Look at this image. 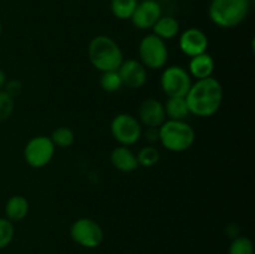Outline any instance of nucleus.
<instances>
[{
    "label": "nucleus",
    "instance_id": "nucleus-22",
    "mask_svg": "<svg viewBox=\"0 0 255 254\" xmlns=\"http://www.w3.org/2000/svg\"><path fill=\"white\" fill-rule=\"evenodd\" d=\"M100 85H101L104 91L110 92V94L119 91V90L124 86L117 70H115V71L102 72L101 79H100Z\"/></svg>",
    "mask_w": 255,
    "mask_h": 254
},
{
    "label": "nucleus",
    "instance_id": "nucleus-11",
    "mask_svg": "<svg viewBox=\"0 0 255 254\" xmlns=\"http://www.w3.org/2000/svg\"><path fill=\"white\" fill-rule=\"evenodd\" d=\"M179 49L184 55L189 57L197 56L203 52H207L208 49L209 40L206 32L202 31L197 27H189L184 30L179 37Z\"/></svg>",
    "mask_w": 255,
    "mask_h": 254
},
{
    "label": "nucleus",
    "instance_id": "nucleus-13",
    "mask_svg": "<svg viewBox=\"0 0 255 254\" xmlns=\"http://www.w3.org/2000/svg\"><path fill=\"white\" fill-rule=\"evenodd\" d=\"M138 121L146 127H161L167 120L164 105L156 99H147L139 105Z\"/></svg>",
    "mask_w": 255,
    "mask_h": 254
},
{
    "label": "nucleus",
    "instance_id": "nucleus-15",
    "mask_svg": "<svg viewBox=\"0 0 255 254\" xmlns=\"http://www.w3.org/2000/svg\"><path fill=\"white\" fill-rule=\"evenodd\" d=\"M188 70L191 77H194L196 80L208 79V77L213 76V72L216 70V62H214L212 55L203 52V54L191 57Z\"/></svg>",
    "mask_w": 255,
    "mask_h": 254
},
{
    "label": "nucleus",
    "instance_id": "nucleus-14",
    "mask_svg": "<svg viewBox=\"0 0 255 254\" xmlns=\"http://www.w3.org/2000/svg\"><path fill=\"white\" fill-rule=\"evenodd\" d=\"M111 163L117 171L124 172V173H131L138 168V162L137 156L128 148L127 146H121L112 149L111 152Z\"/></svg>",
    "mask_w": 255,
    "mask_h": 254
},
{
    "label": "nucleus",
    "instance_id": "nucleus-20",
    "mask_svg": "<svg viewBox=\"0 0 255 254\" xmlns=\"http://www.w3.org/2000/svg\"><path fill=\"white\" fill-rule=\"evenodd\" d=\"M50 139H51L55 147L69 148V147H71L75 142V132L72 131L70 127L60 126L52 131Z\"/></svg>",
    "mask_w": 255,
    "mask_h": 254
},
{
    "label": "nucleus",
    "instance_id": "nucleus-12",
    "mask_svg": "<svg viewBox=\"0 0 255 254\" xmlns=\"http://www.w3.org/2000/svg\"><path fill=\"white\" fill-rule=\"evenodd\" d=\"M117 71L122 84L129 89H141L147 82V69L138 60H124Z\"/></svg>",
    "mask_w": 255,
    "mask_h": 254
},
{
    "label": "nucleus",
    "instance_id": "nucleus-19",
    "mask_svg": "<svg viewBox=\"0 0 255 254\" xmlns=\"http://www.w3.org/2000/svg\"><path fill=\"white\" fill-rule=\"evenodd\" d=\"M138 0H111V12L120 20H129L136 10Z\"/></svg>",
    "mask_w": 255,
    "mask_h": 254
},
{
    "label": "nucleus",
    "instance_id": "nucleus-10",
    "mask_svg": "<svg viewBox=\"0 0 255 254\" xmlns=\"http://www.w3.org/2000/svg\"><path fill=\"white\" fill-rule=\"evenodd\" d=\"M162 16V7L157 0L138 1L131 21L133 26L139 30H149L154 26L159 17Z\"/></svg>",
    "mask_w": 255,
    "mask_h": 254
},
{
    "label": "nucleus",
    "instance_id": "nucleus-28",
    "mask_svg": "<svg viewBox=\"0 0 255 254\" xmlns=\"http://www.w3.org/2000/svg\"><path fill=\"white\" fill-rule=\"evenodd\" d=\"M6 80H7L6 74H5V72L0 69V91H1V90H4L5 84H6Z\"/></svg>",
    "mask_w": 255,
    "mask_h": 254
},
{
    "label": "nucleus",
    "instance_id": "nucleus-18",
    "mask_svg": "<svg viewBox=\"0 0 255 254\" xmlns=\"http://www.w3.org/2000/svg\"><path fill=\"white\" fill-rule=\"evenodd\" d=\"M153 30V34L156 36L161 37L162 40H172L178 35L179 32V22L176 17L173 16H161L158 19V21L154 24V26L152 27Z\"/></svg>",
    "mask_w": 255,
    "mask_h": 254
},
{
    "label": "nucleus",
    "instance_id": "nucleus-2",
    "mask_svg": "<svg viewBox=\"0 0 255 254\" xmlns=\"http://www.w3.org/2000/svg\"><path fill=\"white\" fill-rule=\"evenodd\" d=\"M87 54L92 66L101 72L119 70L124 61L121 47L112 37L107 35L95 36L90 41Z\"/></svg>",
    "mask_w": 255,
    "mask_h": 254
},
{
    "label": "nucleus",
    "instance_id": "nucleus-24",
    "mask_svg": "<svg viewBox=\"0 0 255 254\" xmlns=\"http://www.w3.org/2000/svg\"><path fill=\"white\" fill-rule=\"evenodd\" d=\"M14 223L7 218H0V249L6 248L14 239Z\"/></svg>",
    "mask_w": 255,
    "mask_h": 254
},
{
    "label": "nucleus",
    "instance_id": "nucleus-6",
    "mask_svg": "<svg viewBox=\"0 0 255 254\" xmlns=\"http://www.w3.org/2000/svg\"><path fill=\"white\" fill-rule=\"evenodd\" d=\"M111 134L121 146H132L142 137V125L138 119L129 114H120L111 121Z\"/></svg>",
    "mask_w": 255,
    "mask_h": 254
},
{
    "label": "nucleus",
    "instance_id": "nucleus-3",
    "mask_svg": "<svg viewBox=\"0 0 255 254\" xmlns=\"http://www.w3.org/2000/svg\"><path fill=\"white\" fill-rule=\"evenodd\" d=\"M249 11L251 0H211L208 16L218 27L232 29L241 25Z\"/></svg>",
    "mask_w": 255,
    "mask_h": 254
},
{
    "label": "nucleus",
    "instance_id": "nucleus-29",
    "mask_svg": "<svg viewBox=\"0 0 255 254\" xmlns=\"http://www.w3.org/2000/svg\"><path fill=\"white\" fill-rule=\"evenodd\" d=\"M1 32H2V25L1 22H0V35H1Z\"/></svg>",
    "mask_w": 255,
    "mask_h": 254
},
{
    "label": "nucleus",
    "instance_id": "nucleus-4",
    "mask_svg": "<svg viewBox=\"0 0 255 254\" xmlns=\"http://www.w3.org/2000/svg\"><path fill=\"white\" fill-rule=\"evenodd\" d=\"M196 141L193 127L186 121L166 120L159 127V142L171 152H184L191 148Z\"/></svg>",
    "mask_w": 255,
    "mask_h": 254
},
{
    "label": "nucleus",
    "instance_id": "nucleus-23",
    "mask_svg": "<svg viewBox=\"0 0 255 254\" xmlns=\"http://www.w3.org/2000/svg\"><path fill=\"white\" fill-rule=\"evenodd\" d=\"M228 254H254V244L248 237H236L229 246Z\"/></svg>",
    "mask_w": 255,
    "mask_h": 254
},
{
    "label": "nucleus",
    "instance_id": "nucleus-21",
    "mask_svg": "<svg viewBox=\"0 0 255 254\" xmlns=\"http://www.w3.org/2000/svg\"><path fill=\"white\" fill-rule=\"evenodd\" d=\"M136 156L138 166L149 168V167H153L158 163L161 154H159V151L154 146H146L139 149Z\"/></svg>",
    "mask_w": 255,
    "mask_h": 254
},
{
    "label": "nucleus",
    "instance_id": "nucleus-1",
    "mask_svg": "<svg viewBox=\"0 0 255 254\" xmlns=\"http://www.w3.org/2000/svg\"><path fill=\"white\" fill-rule=\"evenodd\" d=\"M223 86L216 77L196 80L186 96L189 112L198 117H211L219 111L223 102Z\"/></svg>",
    "mask_w": 255,
    "mask_h": 254
},
{
    "label": "nucleus",
    "instance_id": "nucleus-27",
    "mask_svg": "<svg viewBox=\"0 0 255 254\" xmlns=\"http://www.w3.org/2000/svg\"><path fill=\"white\" fill-rule=\"evenodd\" d=\"M144 137L149 143L159 142V127H147L144 132Z\"/></svg>",
    "mask_w": 255,
    "mask_h": 254
},
{
    "label": "nucleus",
    "instance_id": "nucleus-30",
    "mask_svg": "<svg viewBox=\"0 0 255 254\" xmlns=\"http://www.w3.org/2000/svg\"><path fill=\"white\" fill-rule=\"evenodd\" d=\"M138 1H146V0H138Z\"/></svg>",
    "mask_w": 255,
    "mask_h": 254
},
{
    "label": "nucleus",
    "instance_id": "nucleus-26",
    "mask_svg": "<svg viewBox=\"0 0 255 254\" xmlns=\"http://www.w3.org/2000/svg\"><path fill=\"white\" fill-rule=\"evenodd\" d=\"M24 90V85L20 80L17 79H11V80H6V84L4 86V91L9 95L10 97L15 99V97L20 96Z\"/></svg>",
    "mask_w": 255,
    "mask_h": 254
},
{
    "label": "nucleus",
    "instance_id": "nucleus-17",
    "mask_svg": "<svg viewBox=\"0 0 255 254\" xmlns=\"http://www.w3.org/2000/svg\"><path fill=\"white\" fill-rule=\"evenodd\" d=\"M164 105L166 117L173 121H184L191 115L186 97H168Z\"/></svg>",
    "mask_w": 255,
    "mask_h": 254
},
{
    "label": "nucleus",
    "instance_id": "nucleus-9",
    "mask_svg": "<svg viewBox=\"0 0 255 254\" xmlns=\"http://www.w3.org/2000/svg\"><path fill=\"white\" fill-rule=\"evenodd\" d=\"M192 84L191 75L181 66H169L162 72V91L168 97H186Z\"/></svg>",
    "mask_w": 255,
    "mask_h": 254
},
{
    "label": "nucleus",
    "instance_id": "nucleus-5",
    "mask_svg": "<svg viewBox=\"0 0 255 254\" xmlns=\"http://www.w3.org/2000/svg\"><path fill=\"white\" fill-rule=\"evenodd\" d=\"M139 61L146 69L161 70L168 61V47L164 40L148 34L139 41L138 45Z\"/></svg>",
    "mask_w": 255,
    "mask_h": 254
},
{
    "label": "nucleus",
    "instance_id": "nucleus-8",
    "mask_svg": "<svg viewBox=\"0 0 255 254\" xmlns=\"http://www.w3.org/2000/svg\"><path fill=\"white\" fill-rule=\"evenodd\" d=\"M55 148L50 137L36 136L29 139L24 148V158L32 168H42L51 162Z\"/></svg>",
    "mask_w": 255,
    "mask_h": 254
},
{
    "label": "nucleus",
    "instance_id": "nucleus-25",
    "mask_svg": "<svg viewBox=\"0 0 255 254\" xmlns=\"http://www.w3.org/2000/svg\"><path fill=\"white\" fill-rule=\"evenodd\" d=\"M15 102L12 97H10L4 90L0 91V122H4L11 117L14 112Z\"/></svg>",
    "mask_w": 255,
    "mask_h": 254
},
{
    "label": "nucleus",
    "instance_id": "nucleus-16",
    "mask_svg": "<svg viewBox=\"0 0 255 254\" xmlns=\"http://www.w3.org/2000/svg\"><path fill=\"white\" fill-rule=\"evenodd\" d=\"M29 201L21 194H15L7 199L5 204V218L10 222H20L26 218L29 213Z\"/></svg>",
    "mask_w": 255,
    "mask_h": 254
},
{
    "label": "nucleus",
    "instance_id": "nucleus-7",
    "mask_svg": "<svg viewBox=\"0 0 255 254\" xmlns=\"http://www.w3.org/2000/svg\"><path fill=\"white\" fill-rule=\"evenodd\" d=\"M72 241L87 249L97 248L104 242V231L96 221L90 218H80L72 223L70 228Z\"/></svg>",
    "mask_w": 255,
    "mask_h": 254
}]
</instances>
